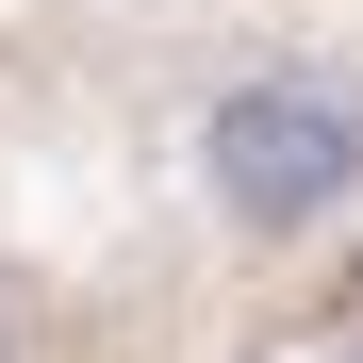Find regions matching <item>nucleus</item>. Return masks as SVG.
I'll return each instance as SVG.
<instances>
[{
  "instance_id": "nucleus-1",
  "label": "nucleus",
  "mask_w": 363,
  "mask_h": 363,
  "mask_svg": "<svg viewBox=\"0 0 363 363\" xmlns=\"http://www.w3.org/2000/svg\"><path fill=\"white\" fill-rule=\"evenodd\" d=\"M199 199L248 231V248H314L363 199V116L330 67H248L199 99Z\"/></svg>"
}]
</instances>
